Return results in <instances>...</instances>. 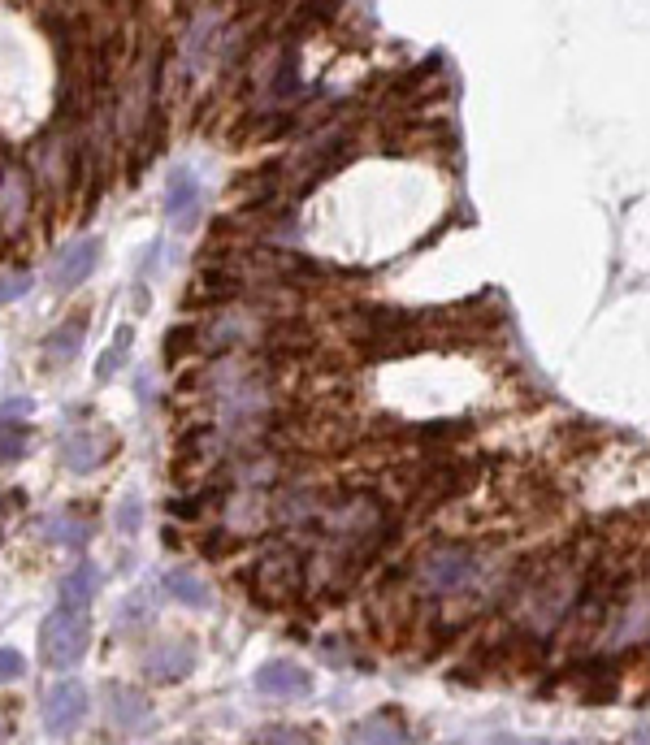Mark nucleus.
Segmentation results:
<instances>
[{
    "label": "nucleus",
    "mask_w": 650,
    "mask_h": 745,
    "mask_svg": "<svg viewBox=\"0 0 650 745\" xmlns=\"http://www.w3.org/2000/svg\"><path fill=\"white\" fill-rule=\"evenodd\" d=\"M247 585H252L256 603L269 611L299 603V594H304V555H299L295 546H273V551L256 559Z\"/></svg>",
    "instance_id": "f257e3e1"
},
{
    "label": "nucleus",
    "mask_w": 650,
    "mask_h": 745,
    "mask_svg": "<svg viewBox=\"0 0 650 745\" xmlns=\"http://www.w3.org/2000/svg\"><path fill=\"white\" fill-rule=\"evenodd\" d=\"M87 642H91V624L83 611H52L44 620V629H39V655H44L48 668H74V663H83L87 655Z\"/></svg>",
    "instance_id": "f03ea898"
},
{
    "label": "nucleus",
    "mask_w": 650,
    "mask_h": 745,
    "mask_svg": "<svg viewBox=\"0 0 650 745\" xmlns=\"http://www.w3.org/2000/svg\"><path fill=\"white\" fill-rule=\"evenodd\" d=\"M473 572H477V559H473V551H464V546H438V551H429L421 559V581H425V590H434V594L464 590V585L473 581Z\"/></svg>",
    "instance_id": "7ed1b4c3"
},
{
    "label": "nucleus",
    "mask_w": 650,
    "mask_h": 745,
    "mask_svg": "<svg viewBox=\"0 0 650 745\" xmlns=\"http://www.w3.org/2000/svg\"><path fill=\"white\" fill-rule=\"evenodd\" d=\"M117 451L113 429H70L61 438V464L70 473H96V468Z\"/></svg>",
    "instance_id": "20e7f679"
},
{
    "label": "nucleus",
    "mask_w": 650,
    "mask_h": 745,
    "mask_svg": "<svg viewBox=\"0 0 650 745\" xmlns=\"http://www.w3.org/2000/svg\"><path fill=\"white\" fill-rule=\"evenodd\" d=\"M100 265V239H91V234H83V239H74V243H65L57 260H52V269H48V278L57 291H78L91 273H96Z\"/></svg>",
    "instance_id": "39448f33"
},
{
    "label": "nucleus",
    "mask_w": 650,
    "mask_h": 745,
    "mask_svg": "<svg viewBox=\"0 0 650 745\" xmlns=\"http://www.w3.org/2000/svg\"><path fill=\"white\" fill-rule=\"evenodd\" d=\"M195 663H200V650H195L191 637H169V642L148 650L143 672H148V681H156V685H174V681H187L195 672Z\"/></svg>",
    "instance_id": "423d86ee"
},
{
    "label": "nucleus",
    "mask_w": 650,
    "mask_h": 745,
    "mask_svg": "<svg viewBox=\"0 0 650 745\" xmlns=\"http://www.w3.org/2000/svg\"><path fill=\"white\" fill-rule=\"evenodd\" d=\"M39 715H44V728L52 737H70L74 728L87 720V689L74 685V681L52 685L44 694V711Z\"/></svg>",
    "instance_id": "0eeeda50"
},
{
    "label": "nucleus",
    "mask_w": 650,
    "mask_h": 745,
    "mask_svg": "<svg viewBox=\"0 0 650 745\" xmlns=\"http://www.w3.org/2000/svg\"><path fill=\"white\" fill-rule=\"evenodd\" d=\"M252 681H256V689H260L265 698H286V702H295V698H308V694H312V676L299 668V663H286V659L260 663Z\"/></svg>",
    "instance_id": "6e6552de"
},
{
    "label": "nucleus",
    "mask_w": 650,
    "mask_h": 745,
    "mask_svg": "<svg viewBox=\"0 0 650 745\" xmlns=\"http://www.w3.org/2000/svg\"><path fill=\"white\" fill-rule=\"evenodd\" d=\"M165 213L178 230H191L195 217H200V182H195L187 169H174L169 174V195H165Z\"/></svg>",
    "instance_id": "1a4fd4ad"
},
{
    "label": "nucleus",
    "mask_w": 650,
    "mask_h": 745,
    "mask_svg": "<svg viewBox=\"0 0 650 745\" xmlns=\"http://www.w3.org/2000/svg\"><path fill=\"white\" fill-rule=\"evenodd\" d=\"M243 291V278L230 269H204L200 278L191 282L187 291V308H204V304H226V299H234Z\"/></svg>",
    "instance_id": "9d476101"
},
{
    "label": "nucleus",
    "mask_w": 650,
    "mask_h": 745,
    "mask_svg": "<svg viewBox=\"0 0 650 745\" xmlns=\"http://www.w3.org/2000/svg\"><path fill=\"white\" fill-rule=\"evenodd\" d=\"M152 720V702L139 694V689L130 685H109V724L126 728V733H135Z\"/></svg>",
    "instance_id": "9b49d317"
},
{
    "label": "nucleus",
    "mask_w": 650,
    "mask_h": 745,
    "mask_svg": "<svg viewBox=\"0 0 650 745\" xmlns=\"http://www.w3.org/2000/svg\"><path fill=\"white\" fill-rule=\"evenodd\" d=\"M35 533L39 542H52V546H83L91 538V525L78 512H48L35 525Z\"/></svg>",
    "instance_id": "f8f14e48"
},
{
    "label": "nucleus",
    "mask_w": 650,
    "mask_h": 745,
    "mask_svg": "<svg viewBox=\"0 0 650 745\" xmlns=\"http://www.w3.org/2000/svg\"><path fill=\"white\" fill-rule=\"evenodd\" d=\"M83 330H87V312H78V317L61 321L57 330H52V334L44 338V360H52V364L74 360V356H78V347H83Z\"/></svg>",
    "instance_id": "ddd939ff"
},
{
    "label": "nucleus",
    "mask_w": 650,
    "mask_h": 745,
    "mask_svg": "<svg viewBox=\"0 0 650 745\" xmlns=\"http://www.w3.org/2000/svg\"><path fill=\"white\" fill-rule=\"evenodd\" d=\"M351 745H408V733L395 715H369L351 728Z\"/></svg>",
    "instance_id": "4468645a"
},
{
    "label": "nucleus",
    "mask_w": 650,
    "mask_h": 745,
    "mask_svg": "<svg viewBox=\"0 0 650 745\" xmlns=\"http://www.w3.org/2000/svg\"><path fill=\"white\" fill-rule=\"evenodd\" d=\"M96 585H100V572L91 568V564H83V568H74L70 577L61 581V603L70 607V611H78V607H87L91 598H96Z\"/></svg>",
    "instance_id": "2eb2a0df"
},
{
    "label": "nucleus",
    "mask_w": 650,
    "mask_h": 745,
    "mask_svg": "<svg viewBox=\"0 0 650 745\" xmlns=\"http://www.w3.org/2000/svg\"><path fill=\"white\" fill-rule=\"evenodd\" d=\"M165 590L174 594L182 607H208V603H213V590H208V581H200L195 572H182V568L165 577Z\"/></svg>",
    "instance_id": "dca6fc26"
},
{
    "label": "nucleus",
    "mask_w": 650,
    "mask_h": 745,
    "mask_svg": "<svg viewBox=\"0 0 650 745\" xmlns=\"http://www.w3.org/2000/svg\"><path fill=\"white\" fill-rule=\"evenodd\" d=\"M26 204H31V182H26V174L13 165L9 178H5V221H9V226H18V221H22Z\"/></svg>",
    "instance_id": "f3484780"
},
{
    "label": "nucleus",
    "mask_w": 650,
    "mask_h": 745,
    "mask_svg": "<svg viewBox=\"0 0 650 745\" xmlns=\"http://www.w3.org/2000/svg\"><path fill=\"white\" fill-rule=\"evenodd\" d=\"M130 343H135V330H130V325H122V330H117V343H113V347L100 356V369H96L100 382H109V377H113V373L126 364V356H130Z\"/></svg>",
    "instance_id": "a211bd4d"
},
{
    "label": "nucleus",
    "mask_w": 650,
    "mask_h": 745,
    "mask_svg": "<svg viewBox=\"0 0 650 745\" xmlns=\"http://www.w3.org/2000/svg\"><path fill=\"white\" fill-rule=\"evenodd\" d=\"M31 451V429L26 425H5L0 421V460H22V455Z\"/></svg>",
    "instance_id": "6ab92c4d"
},
{
    "label": "nucleus",
    "mask_w": 650,
    "mask_h": 745,
    "mask_svg": "<svg viewBox=\"0 0 650 745\" xmlns=\"http://www.w3.org/2000/svg\"><path fill=\"white\" fill-rule=\"evenodd\" d=\"M26 291H31V273H26V269L0 273V304H9V299H18Z\"/></svg>",
    "instance_id": "aec40b11"
},
{
    "label": "nucleus",
    "mask_w": 650,
    "mask_h": 745,
    "mask_svg": "<svg viewBox=\"0 0 650 745\" xmlns=\"http://www.w3.org/2000/svg\"><path fill=\"white\" fill-rule=\"evenodd\" d=\"M256 745H312L308 733H295V728H265L256 737Z\"/></svg>",
    "instance_id": "412c9836"
},
{
    "label": "nucleus",
    "mask_w": 650,
    "mask_h": 745,
    "mask_svg": "<svg viewBox=\"0 0 650 745\" xmlns=\"http://www.w3.org/2000/svg\"><path fill=\"white\" fill-rule=\"evenodd\" d=\"M18 676H26V659L18 655V650H0V685H9V681H18Z\"/></svg>",
    "instance_id": "4be33fe9"
},
{
    "label": "nucleus",
    "mask_w": 650,
    "mask_h": 745,
    "mask_svg": "<svg viewBox=\"0 0 650 745\" xmlns=\"http://www.w3.org/2000/svg\"><path fill=\"white\" fill-rule=\"evenodd\" d=\"M191 343H195V334H191V330H174V334L165 338V360H174L178 351H187Z\"/></svg>",
    "instance_id": "5701e85b"
},
{
    "label": "nucleus",
    "mask_w": 650,
    "mask_h": 745,
    "mask_svg": "<svg viewBox=\"0 0 650 745\" xmlns=\"http://www.w3.org/2000/svg\"><path fill=\"white\" fill-rule=\"evenodd\" d=\"M139 525V499H135V494H130V499L122 503V512H117V529H135Z\"/></svg>",
    "instance_id": "b1692460"
},
{
    "label": "nucleus",
    "mask_w": 650,
    "mask_h": 745,
    "mask_svg": "<svg viewBox=\"0 0 650 745\" xmlns=\"http://www.w3.org/2000/svg\"><path fill=\"white\" fill-rule=\"evenodd\" d=\"M26 412H31V399H5V403H0V421H9V416H26Z\"/></svg>",
    "instance_id": "393cba45"
},
{
    "label": "nucleus",
    "mask_w": 650,
    "mask_h": 745,
    "mask_svg": "<svg viewBox=\"0 0 650 745\" xmlns=\"http://www.w3.org/2000/svg\"><path fill=\"white\" fill-rule=\"evenodd\" d=\"M169 512H174V516H187V520H195V516H200V507H195V499H187V503H174V507H169Z\"/></svg>",
    "instance_id": "a878e982"
},
{
    "label": "nucleus",
    "mask_w": 650,
    "mask_h": 745,
    "mask_svg": "<svg viewBox=\"0 0 650 745\" xmlns=\"http://www.w3.org/2000/svg\"><path fill=\"white\" fill-rule=\"evenodd\" d=\"M9 728H13V720H9V711H5V707H0V741H5V737H9Z\"/></svg>",
    "instance_id": "bb28decb"
},
{
    "label": "nucleus",
    "mask_w": 650,
    "mask_h": 745,
    "mask_svg": "<svg viewBox=\"0 0 650 745\" xmlns=\"http://www.w3.org/2000/svg\"><path fill=\"white\" fill-rule=\"evenodd\" d=\"M503 745H551V741H503Z\"/></svg>",
    "instance_id": "cd10ccee"
}]
</instances>
